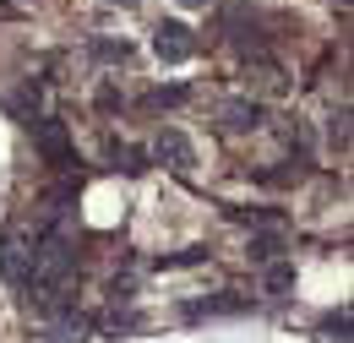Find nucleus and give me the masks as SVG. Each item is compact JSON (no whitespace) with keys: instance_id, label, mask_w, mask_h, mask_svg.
Instances as JSON below:
<instances>
[{"instance_id":"1","label":"nucleus","mask_w":354,"mask_h":343,"mask_svg":"<svg viewBox=\"0 0 354 343\" xmlns=\"http://www.w3.org/2000/svg\"><path fill=\"white\" fill-rule=\"evenodd\" d=\"M66 272H71V245L60 234H49L44 245L33 251V284H60Z\"/></svg>"},{"instance_id":"2","label":"nucleus","mask_w":354,"mask_h":343,"mask_svg":"<svg viewBox=\"0 0 354 343\" xmlns=\"http://www.w3.org/2000/svg\"><path fill=\"white\" fill-rule=\"evenodd\" d=\"M0 272L11 284H33V251H28L22 229H6V240H0Z\"/></svg>"},{"instance_id":"3","label":"nucleus","mask_w":354,"mask_h":343,"mask_svg":"<svg viewBox=\"0 0 354 343\" xmlns=\"http://www.w3.org/2000/svg\"><path fill=\"white\" fill-rule=\"evenodd\" d=\"M33 142H39V153H44L55 169H71V164H77L71 136H66V126H60V120H39V126H33Z\"/></svg>"},{"instance_id":"4","label":"nucleus","mask_w":354,"mask_h":343,"mask_svg":"<svg viewBox=\"0 0 354 343\" xmlns=\"http://www.w3.org/2000/svg\"><path fill=\"white\" fill-rule=\"evenodd\" d=\"M153 49H158V60H191V49H196V39H191V28H180V22H158L153 28Z\"/></svg>"},{"instance_id":"5","label":"nucleus","mask_w":354,"mask_h":343,"mask_svg":"<svg viewBox=\"0 0 354 343\" xmlns=\"http://www.w3.org/2000/svg\"><path fill=\"white\" fill-rule=\"evenodd\" d=\"M153 158H164V164H175V169H191V164H196V147H191L180 131H158V142H153Z\"/></svg>"},{"instance_id":"6","label":"nucleus","mask_w":354,"mask_h":343,"mask_svg":"<svg viewBox=\"0 0 354 343\" xmlns=\"http://www.w3.org/2000/svg\"><path fill=\"white\" fill-rule=\"evenodd\" d=\"M218 120L229 131H257V126H262V104H251V98H229V104H218Z\"/></svg>"},{"instance_id":"7","label":"nucleus","mask_w":354,"mask_h":343,"mask_svg":"<svg viewBox=\"0 0 354 343\" xmlns=\"http://www.w3.org/2000/svg\"><path fill=\"white\" fill-rule=\"evenodd\" d=\"M223 310H245V300L223 295V300H191L185 305V316H223Z\"/></svg>"},{"instance_id":"8","label":"nucleus","mask_w":354,"mask_h":343,"mask_svg":"<svg viewBox=\"0 0 354 343\" xmlns=\"http://www.w3.org/2000/svg\"><path fill=\"white\" fill-rule=\"evenodd\" d=\"M82 338H88V322L82 316H60L55 333H49V343H82Z\"/></svg>"},{"instance_id":"9","label":"nucleus","mask_w":354,"mask_h":343,"mask_svg":"<svg viewBox=\"0 0 354 343\" xmlns=\"http://www.w3.org/2000/svg\"><path fill=\"white\" fill-rule=\"evenodd\" d=\"M109 158H115V169H126V174H142V169H147L136 147H109Z\"/></svg>"},{"instance_id":"10","label":"nucleus","mask_w":354,"mask_h":343,"mask_svg":"<svg viewBox=\"0 0 354 343\" xmlns=\"http://www.w3.org/2000/svg\"><path fill=\"white\" fill-rule=\"evenodd\" d=\"M289 284H295V267H289V261H272V267H267V289H272V295H283Z\"/></svg>"},{"instance_id":"11","label":"nucleus","mask_w":354,"mask_h":343,"mask_svg":"<svg viewBox=\"0 0 354 343\" xmlns=\"http://www.w3.org/2000/svg\"><path fill=\"white\" fill-rule=\"evenodd\" d=\"M278 251H283V240H278V234H262V240H251V257H257V261H272Z\"/></svg>"},{"instance_id":"12","label":"nucleus","mask_w":354,"mask_h":343,"mask_svg":"<svg viewBox=\"0 0 354 343\" xmlns=\"http://www.w3.org/2000/svg\"><path fill=\"white\" fill-rule=\"evenodd\" d=\"M98 60H126V44H93Z\"/></svg>"},{"instance_id":"13","label":"nucleus","mask_w":354,"mask_h":343,"mask_svg":"<svg viewBox=\"0 0 354 343\" xmlns=\"http://www.w3.org/2000/svg\"><path fill=\"white\" fill-rule=\"evenodd\" d=\"M202 257H207V251H196V245H191V251H180V257H169L164 267H191V261H202Z\"/></svg>"},{"instance_id":"14","label":"nucleus","mask_w":354,"mask_h":343,"mask_svg":"<svg viewBox=\"0 0 354 343\" xmlns=\"http://www.w3.org/2000/svg\"><path fill=\"white\" fill-rule=\"evenodd\" d=\"M180 6H207V0H180Z\"/></svg>"},{"instance_id":"15","label":"nucleus","mask_w":354,"mask_h":343,"mask_svg":"<svg viewBox=\"0 0 354 343\" xmlns=\"http://www.w3.org/2000/svg\"><path fill=\"white\" fill-rule=\"evenodd\" d=\"M120 6H136V0H120Z\"/></svg>"}]
</instances>
